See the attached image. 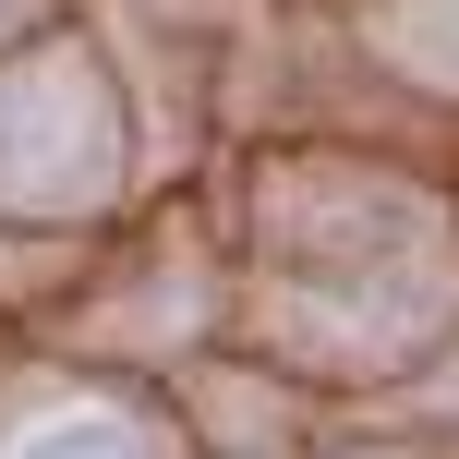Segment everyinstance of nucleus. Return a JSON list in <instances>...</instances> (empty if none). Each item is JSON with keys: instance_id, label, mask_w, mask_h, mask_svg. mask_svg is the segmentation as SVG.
<instances>
[{"instance_id": "obj_1", "label": "nucleus", "mask_w": 459, "mask_h": 459, "mask_svg": "<svg viewBox=\"0 0 459 459\" xmlns=\"http://www.w3.org/2000/svg\"><path fill=\"white\" fill-rule=\"evenodd\" d=\"M121 182V109L85 61H24L0 73V206L73 218Z\"/></svg>"}, {"instance_id": "obj_2", "label": "nucleus", "mask_w": 459, "mask_h": 459, "mask_svg": "<svg viewBox=\"0 0 459 459\" xmlns=\"http://www.w3.org/2000/svg\"><path fill=\"white\" fill-rule=\"evenodd\" d=\"M13 459H169V436L145 411H121V399H61V411H37L13 436Z\"/></svg>"}, {"instance_id": "obj_3", "label": "nucleus", "mask_w": 459, "mask_h": 459, "mask_svg": "<svg viewBox=\"0 0 459 459\" xmlns=\"http://www.w3.org/2000/svg\"><path fill=\"white\" fill-rule=\"evenodd\" d=\"M399 48H411L436 85H459V0H411V13H399Z\"/></svg>"}]
</instances>
